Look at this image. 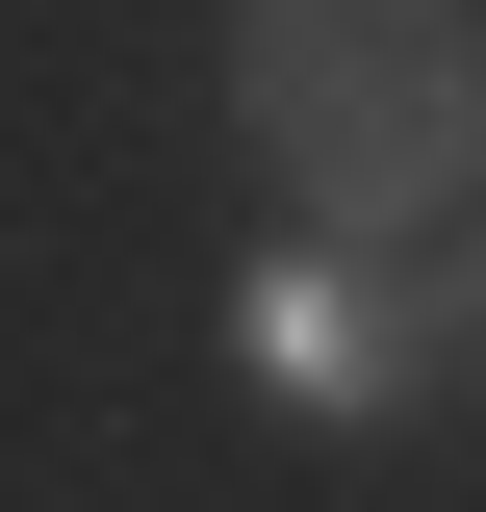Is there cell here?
<instances>
[{"label":"cell","instance_id":"obj_1","mask_svg":"<svg viewBox=\"0 0 486 512\" xmlns=\"http://www.w3.org/2000/svg\"><path fill=\"white\" fill-rule=\"evenodd\" d=\"M231 128L282 154V205H307L333 256H384V231L461 205L486 26H461V0H231Z\"/></svg>","mask_w":486,"mask_h":512},{"label":"cell","instance_id":"obj_2","mask_svg":"<svg viewBox=\"0 0 486 512\" xmlns=\"http://www.w3.org/2000/svg\"><path fill=\"white\" fill-rule=\"evenodd\" d=\"M282 333L359 384V410H461V282H435V256H384V282H307Z\"/></svg>","mask_w":486,"mask_h":512}]
</instances>
